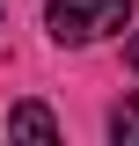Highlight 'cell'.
Segmentation results:
<instances>
[{
	"mask_svg": "<svg viewBox=\"0 0 139 146\" xmlns=\"http://www.w3.org/2000/svg\"><path fill=\"white\" fill-rule=\"evenodd\" d=\"M44 22H51V44H95L132 22V0H51Z\"/></svg>",
	"mask_w": 139,
	"mask_h": 146,
	"instance_id": "6da1fadb",
	"label": "cell"
},
{
	"mask_svg": "<svg viewBox=\"0 0 139 146\" xmlns=\"http://www.w3.org/2000/svg\"><path fill=\"white\" fill-rule=\"evenodd\" d=\"M124 58H132V66H139V36H132V44H124Z\"/></svg>",
	"mask_w": 139,
	"mask_h": 146,
	"instance_id": "277c9868",
	"label": "cell"
},
{
	"mask_svg": "<svg viewBox=\"0 0 139 146\" xmlns=\"http://www.w3.org/2000/svg\"><path fill=\"white\" fill-rule=\"evenodd\" d=\"M7 131H15V139H59V117L44 102H15L7 110Z\"/></svg>",
	"mask_w": 139,
	"mask_h": 146,
	"instance_id": "7a4b0ae2",
	"label": "cell"
},
{
	"mask_svg": "<svg viewBox=\"0 0 139 146\" xmlns=\"http://www.w3.org/2000/svg\"><path fill=\"white\" fill-rule=\"evenodd\" d=\"M110 139L139 146V95H124V102H117V117H110Z\"/></svg>",
	"mask_w": 139,
	"mask_h": 146,
	"instance_id": "3957f363",
	"label": "cell"
}]
</instances>
